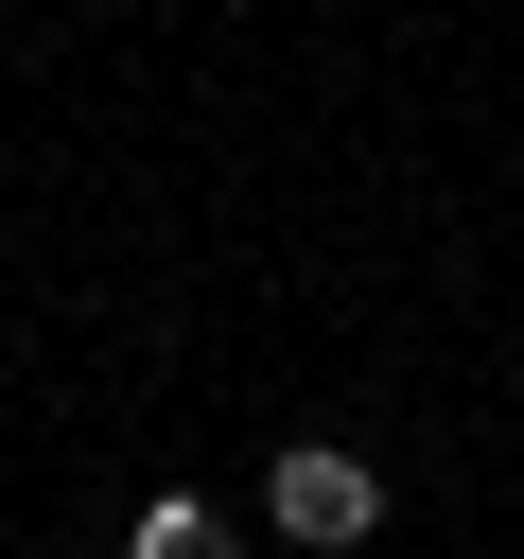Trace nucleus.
<instances>
[{
    "mask_svg": "<svg viewBox=\"0 0 524 559\" xmlns=\"http://www.w3.org/2000/svg\"><path fill=\"white\" fill-rule=\"evenodd\" d=\"M262 524H279L297 559H349V542L384 524V472H367L349 437H279V472H262Z\"/></svg>",
    "mask_w": 524,
    "mask_h": 559,
    "instance_id": "1",
    "label": "nucleus"
},
{
    "mask_svg": "<svg viewBox=\"0 0 524 559\" xmlns=\"http://www.w3.org/2000/svg\"><path fill=\"white\" fill-rule=\"evenodd\" d=\"M122 559H245V542H227V524H210V507H192V489H157V507H140V524H122Z\"/></svg>",
    "mask_w": 524,
    "mask_h": 559,
    "instance_id": "2",
    "label": "nucleus"
}]
</instances>
